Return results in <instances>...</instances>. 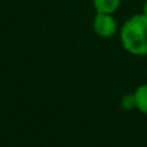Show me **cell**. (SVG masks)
Segmentation results:
<instances>
[{"label":"cell","instance_id":"obj_2","mask_svg":"<svg viewBox=\"0 0 147 147\" xmlns=\"http://www.w3.org/2000/svg\"><path fill=\"white\" fill-rule=\"evenodd\" d=\"M94 31L101 38H110L116 32V21L110 13L97 12L93 21Z\"/></svg>","mask_w":147,"mask_h":147},{"label":"cell","instance_id":"obj_3","mask_svg":"<svg viewBox=\"0 0 147 147\" xmlns=\"http://www.w3.org/2000/svg\"><path fill=\"white\" fill-rule=\"evenodd\" d=\"M121 0H93L94 8H96L97 12L101 13H112L119 8Z\"/></svg>","mask_w":147,"mask_h":147},{"label":"cell","instance_id":"obj_5","mask_svg":"<svg viewBox=\"0 0 147 147\" xmlns=\"http://www.w3.org/2000/svg\"><path fill=\"white\" fill-rule=\"evenodd\" d=\"M121 106L124 107L125 110H132V109H134V107H137V106H136V97H134V94H127V96L123 97Z\"/></svg>","mask_w":147,"mask_h":147},{"label":"cell","instance_id":"obj_6","mask_svg":"<svg viewBox=\"0 0 147 147\" xmlns=\"http://www.w3.org/2000/svg\"><path fill=\"white\" fill-rule=\"evenodd\" d=\"M143 14L147 17V0H146V3H145V5H143Z\"/></svg>","mask_w":147,"mask_h":147},{"label":"cell","instance_id":"obj_4","mask_svg":"<svg viewBox=\"0 0 147 147\" xmlns=\"http://www.w3.org/2000/svg\"><path fill=\"white\" fill-rule=\"evenodd\" d=\"M136 106L143 114H147V84L140 85L134 92Z\"/></svg>","mask_w":147,"mask_h":147},{"label":"cell","instance_id":"obj_1","mask_svg":"<svg viewBox=\"0 0 147 147\" xmlns=\"http://www.w3.org/2000/svg\"><path fill=\"white\" fill-rule=\"evenodd\" d=\"M121 44L125 51L136 56L147 54V17L136 14L130 17L121 27Z\"/></svg>","mask_w":147,"mask_h":147}]
</instances>
